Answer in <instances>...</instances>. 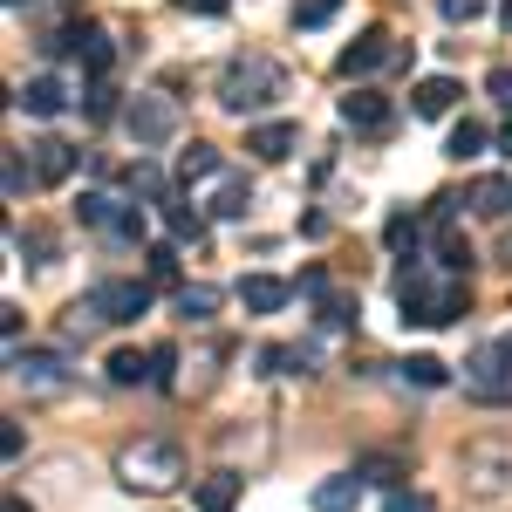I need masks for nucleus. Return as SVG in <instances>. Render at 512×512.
Returning <instances> with one entry per match:
<instances>
[{"label": "nucleus", "mask_w": 512, "mask_h": 512, "mask_svg": "<svg viewBox=\"0 0 512 512\" xmlns=\"http://www.w3.org/2000/svg\"><path fill=\"white\" fill-rule=\"evenodd\" d=\"M76 171V144H62V137H41L35 144V178L41 185H62Z\"/></svg>", "instance_id": "obj_15"}, {"label": "nucleus", "mask_w": 512, "mask_h": 512, "mask_svg": "<svg viewBox=\"0 0 512 512\" xmlns=\"http://www.w3.org/2000/svg\"><path fill=\"white\" fill-rule=\"evenodd\" d=\"M144 267H151V280H178V246H171V239L151 246V253H144Z\"/></svg>", "instance_id": "obj_30"}, {"label": "nucleus", "mask_w": 512, "mask_h": 512, "mask_svg": "<svg viewBox=\"0 0 512 512\" xmlns=\"http://www.w3.org/2000/svg\"><path fill=\"white\" fill-rule=\"evenodd\" d=\"M185 14H205V21H219V14H233V0H178Z\"/></svg>", "instance_id": "obj_39"}, {"label": "nucleus", "mask_w": 512, "mask_h": 512, "mask_svg": "<svg viewBox=\"0 0 512 512\" xmlns=\"http://www.w3.org/2000/svg\"><path fill=\"white\" fill-rule=\"evenodd\" d=\"M342 123L376 137V130H390V123H396V103H390V96H376V89H349V96H342Z\"/></svg>", "instance_id": "obj_9"}, {"label": "nucleus", "mask_w": 512, "mask_h": 512, "mask_svg": "<svg viewBox=\"0 0 512 512\" xmlns=\"http://www.w3.org/2000/svg\"><path fill=\"white\" fill-rule=\"evenodd\" d=\"M465 485L472 492H512V444L506 437H472L465 444Z\"/></svg>", "instance_id": "obj_4"}, {"label": "nucleus", "mask_w": 512, "mask_h": 512, "mask_svg": "<svg viewBox=\"0 0 512 512\" xmlns=\"http://www.w3.org/2000/svg\"><path fill=\"white\" fill-rule=\"evenodd\" d=\"M239 301H246V315H280L287 301H294V287L274 274H246L239 280Z\"/></svg>", "instance_id": "obj_12"}, {"label": "nucleus", "mask_w": 512, "mask_h": 512, "mask_svg": "<svg viewBox=\"0 0 512 512\" xmlns=\"http://www.w3.org/2000/svg\"><path fill=\"white\" fill-rule=\"evenodd\" d=\"M0 335H7V349H21V308H14V301L0 308Z\"/></svg>", "instance_id": "obj_40"}, {"label": "nucleus", "mask_w": 512, "mask_h": 512, "mask_svg": "<svg viewBox=\"0 0 512 512\" xmlns=\"http://www.w3.org/2000/svg\"><path fill=\"white\" fill-rule=\"evenodd\" d=\"M0 512H35V506H28V499H7V506H0Z\"/></svg>", "instance_id": "obj_43"}, {"label": "nucleus", "mask_w": 512, "mask_h": 512, "mask_svg": "<svg viewBox=\"0 0 512 512\" xmlns=\"http://www.w3.org/2000/svg\"><path fill=\"white\" fill-rule=\"evenodd\" d=\"M444 7V21H478L485 14V0H437Z\"/></svg>", "instance_id": "obj_38"}, {"label": "nucleus", "mask_w": 512, "mask_h": 512, "mask_svg": "<svg viewBox=\"0 0 512 512\" xmlns=\"http://www.w3.org/2000/svg\"><path fill=\"white\" fill-rule=\"evenodd\" d=\"M499 151H506V158H512V123H506V130H499Z\"/></svg>", "instance_id": "obj_42"}, {"label": "nucleus", "mask_w": 512, "mask_h": 512, "mask_svg": "<svg viewBox=\"0 0 512 512\" xmlns=\"http://www.w3.org/2000/svg\"><path fill=\"white\" fill-rule=\"evenodd\" d=\"M239 492H246V478H239V472L198 478V512H233V506H239Z\"/></svg>", "instance_id": "obj_16"}, {"label": "nucleus", "mask_w": 512, "mask_h": 512, "mask_svg": "<svg viewBox=\"0 0 512 512\" xmlns=\"http://www.w3.org/2000/svg\"><path fill=\"white\" fill-rule=\"evenodd\" d=\"M89 308H96L103 321L151 315V280H96V287H89Z\"/></svg>", "instance_id": "obj_6"}, {"label": "nucleus", "mask_w": 512, "mask_h": 512, "mask_svg": "<svg viewBox=\"0 0 512 512\" xmlns=\"http://www.w3.org/2000/svg\"><path fill=\"white\" fill-rule=\"evenodd\" d=\"M28 178H35V171L21 164V151H7V198H21V192H28Z\"/></svg>", "instance_id": "obj_35"}, {"label": "nucleus", "mask_w": 512, "mask_h": 512, "mask_svg": "<svg viewBox=\"0 0 512 512\" xmlns=\"http://www.w3.org/2000/svg\"><path fill=\"white\" fill-rule=\"evenodd\" d=\"M14 103H21V110H28V117H62V110H69V82L62 76H28L21 82V89H14Z\"/></svg>", "instance_id": "obj_10"}, {"label": "nucleus", "mask_w": 512, "mask_h": 512, "mask_svg": "<svg viewBox=\"0 0 512 512\" xmlns=\"http://www.w3.org/2000/svg\"><path fill=\"white\" fill-rule=\"evenodd\" d=\"M383 512H437V499H424V492H390Z\"/></svg>", "instance_id": "obj_36"}, {"label": "nucleus", "mask_w": 512, "mask_h": 512, "mask_svg": "<svg viewBox=\"0 0 512 512\" xmlns=\"http://www.w3.org/2000/svg\"><path fill=\"white\" fill-rule=\"evenodd\" d=\"M499 260H506V267H512V233H506V246H499Z\"/></svg>", "instance_id": "obj_44"}, {"label": "nucleus", "mask_w": 512, "mask_h": 512, "mask_svg": "<svg viewBox=\"0 0 512 512\" xmlns=\"http://www.w3.org/2000/svg\"><path fill=\"white\" fill-rule=\"evenodd\" d=\"M171 369H178V349H171V342H164V349H151V376H158V390H171V383H178Z\"/></svg>", "instance_id": "obj_32"}, {"label": "nucleus", "mask_w": 512, "mask_h": 512, "mask_svg": "<svg viewBox=\"0 0 512 512\" xmlns=\"http://www.w3.org/2000/svg\"><path fill=\"white\" fill-rule=\"evenodd\" d=\"M362 506V478L342 472V478H321L315 485V512H355Z\"/></svg>", "instance_id": "obj_17"}, {"label": "nucleus", "mask_w": 512, "mask_h": 512, "mask_svg": "<svg viewBox=\"0 0 512 512\" xmlns=\"http://www.w3.org/2000/svg\"><path fill=\"white\" fill-rule=\"evenodd\" d=\"M164 226H171V239H205V212H198L192 198H164Z\"/></svg>", "instance_id": "obj_21"}, {"label": "nucleus", "mask_w": 512, "mask_h": 512, "mask_svg": "<svg viewBox=\"0 0 512 512\" xmlns=\"http://www.w3.org/2000/svg\"><path fill=\"white\" fill-rule=\"evenodd\" d=\"M506 355H512V335H506Z\"/></svg>", "instance_id": "obj_47"}, {"label": "nucleus", "mask_w": 512, "mask_h": 512, "mask_svg": "<svg viewBox=\"0 0 512 512\" xmlns=\"http://www.w3.org/2000/svg\"><path fill=\"white\" fill-rule=\"evenodd\" d=\"M444 151H451V158H478V151H485V123H451V137H444Z\"/></svg>", "instance_id": "obj_27"}, {"label": "nucleus", "mask_w": 512, "mask_h": 512, "mask_svg": "<svg viewBox=\"0 0 512 512\" xmlns=\"http://www.w3.org/2000/svg\"><path fill=\"white\" fill-rule=\"evenodd\" d=\"M130 192H144V198H164V178L151 171V164H130Z\"/></svg>", "instance_id": "obj_33"}, {"label": "nucleus", "mask_w": 512, "mask_h": 512, "mask_svg": "<svg viewBox=\"0 0 512 512\" xmlns=\"http://www.w3.org/2000/svg\"><path fill=\"white\" fill-rule=\"evenodd\" d=\"M396 308L417 328H444V321H458L472 308V280L451 274V267H403L396 274Z\"/></svg>", "instance_id": "obj_1"}, {"label": "nucleus", "mask_w": 512, "mask_h": 512, "mask_svg": "<svg viewBox=\"0 0 512 512\" xmlns=\"http://www.w3.org/2000/svg\"><path fill=\"white\" fill-rule=\"evenodd\" d=\"M82 226H96V233H110V226H117L123 219V198H110V192H82Z\"/></svg>", "instance_id": "obj_24"}, {"label": "nucleus", "mask_w": 512, "mask_h": 512, "mask_svg": "<svg viewBox=\"0 0 512 512\" xmlns=\"http://www.w3.org/2000/svg\"><path fill=\"white\" fill-rule=\"evenodd\" d=\"M274 96H287V69H280L274 55H233L226 69H219V103L246 117V110H267Z\"/></svg>", "instance_id": "obj_3"}, {"label": "nucleus", "mask_w": 512, "mask_h": 512, "mask_svg": "<svg viewBox=\"0 0 512 512\" xmlns=\"http://www.w3.org/2000/svg\"><path fill=\"white\" fill-rule=\"evenodd\" d=\"M178 178H185V185H198V178H219V151H212V144H192V151L178 158Z\"/></svg>", "instance_id": "obj_26"}, {"label": "nucleus", "mask_w": 512, "mask_h": 512, "mask_svg": "<svg viewBox=\"0 0 512 512\" xmlns=\"http://www.w3.org/2000/svg\"><path fill=\"white\" fill-rule=\"evenodd\" d=\"M110 239H144V212H137V205H123V219L110 226Z\"/></svg>", "instance_id": "obj_37"}, {"label": "nucleus", "mask_w": 512, "mask_h": 512, "mask_svg": "<svg viewBox=\"0 0 512 512\" xmlns=\"http://www.w3.org/2000/svg\"><path fill=\"white\" fill-rule=\"evenodd\" d=\"M355 478H376V485H396V478H403V458H362V465H355Z\"/></svg>", "instance_id": "obj_31"}, {"label": "nucleus", "mask_w": 512, "mask_h": 512, "mask_svg": "<svg viewBox=\"0 0 512 512\" xmlns=\"http://www.w3.org/2000/svg\"><path fill=\"white\" fill-rule=\"evenodd\" d=\"M335 14H342V0H301L294 7V28H328Z\"/></svg>", "instance_id": "obj_29"}, {"label": "nucleus", "mask_w": 512, "mask_h": 512, "mask_svg": "<svg viewBox=\"0 0 512 512\" xmlns=\"http://www.w3.org/2000/svg\"><path fill=\"white\" fill-rule=\"evenodd\" d=\"M123 130L137 137V151H158L178 137V103H164V96H137L130 110H123Z\"/></svg>", "instance_id": "obj_5"}, {"label": "nucleus", "mask_w": 512, "mask_h": 512, "mask_svg": "<svg viewBox=\"0 0 512 512\" xmlns=\"http://www.w3.org/2000/svg\"><path fill=\"white\" fill-rule=\"evenodd\" d=\"M315 315H321V328H355L362 301H355V294H342V287H328V294L315 301Z\"/></svg>", "instance_id": "obj_23"}, {"label": "nucleus", "mask_w": 512, "mask_h": 512, "mask_svg": "<svg viewBox=\"0 0 512 512\" xmlns=\"http://www.w3.org/2000/svg\"><path fill=\"white\" fill-rule=\"evenodd\" d=\"M506 28H512V0H506Z\"/></svg>", "instance_id": "obj_45"}, {"label": "nucleus", "mask_w": 512, "mask_h": 512, "mask_svg": "<svg viewBox=\"0 0 512 512\" xmlns=\"http://www.w3.org/2000/svg\"><path fill=\"white\" fill-rule=\"evenodd\" d=\"M465 205H472L478 219H506V212H512V178H499V171H485V178H472V192H465Z\"/></svg>", "instance_id": "obj_14"}, {"label": "nucleus", "mask_w": 512, "mask_h": 512, "mask_svg": "<svg viewBox=\"0 0 512 512\" xmlns=\"http://www.w3.org/2000/svg\"><path fill=\"white\" fill-rule=\"evenodd\" d=\"M7 7H28V0H7Z\"/></svg>", "instance_id": "obj_46"}, {"label": "nucleus", "mask_w": 512, "mask_h": 512, "mask_svg": "<svg viewBox=\"0 0 512 512\" xmlns=\"http://www.w3.org/2000/svg\"><path fill=\"white\" fill-rule=\"evenodd\" d=\"M424 226H431V219H417V212H390V219H383V246H390V253H417V246H424Z\"/></svg>", "instance_id": "obj_20"}, {"label": "nucleus", "mask_w": 512, "mask_h": 512, "mask_svg": "<svg viewBox=\"0 0 512 512\" xmlns=\"http://www.w3.org/2000/svg\"><path fill=\"white\" fill-rule=\"evenodd\" d=\"M403 383H417V390H444L451 369H444L437 355H410V362H403Z\"/></svg>", "instance_id": "obj_25"}, {"label": "nucleus", "mask_w": 512, "mask_h": 512, "mask_svg": "<svg viewBox=\"0 0 512 512\" xmlns=\"http://www.w3.org/2000/svg\"><path fill=\"white\" fill-rule=\"evenodd\" d=\"M485 89H492V96L512 110V69H492V76H485Z\"/></svg>", "instance_id": "obj_41"}, {"label": "nucleus", "mask_w": 512, "mask_h": 512, "mask_svg": "<svg viewBox=\"0 0 512 512\" xmlns=\"http://www.w3.org/2000/svg\"><path fill=\"white\" fill-rule=\"evenodd\" d=\"M458 96H465V89H458L451 76H424L417 89H410V117H451Z\"/></svg>", "instance_id": "obj_13"}, {"label": "nucleus", "mask_w": 512, "mask_h": 512, "mask_svg": "<svg viewBox=\"0 0 512 512\" xmlns=\"http://www.w3.org/2000/svg\"><path fill=\"white\" fill-rule=\"evenodd\" d=\"M294 144H301V130H294V123H253V130H246V151H253L260 164L294 158Z\"/></svg>", "instance_id": "obj_11"}, {"label": "nucleus", "mask_w": 512, "mask_h": 512, "mask_svg": "<svg viewBox=\"0 0 512 512\" xmlns=\"http://www.w3.org/2000/svg\"><path fill=\"white\" fill-rule=\"evenodd\" d=\"M117 478L130 492H171V485H185V444L178 437H130L117 451Z\"/></svg>", "instance_id": "obj_2"}, {"label": "nucleus", "mask_w": 512, "mask_h": 512, "mask_svg": "<svg viewBox=\"0 0 512 512\" xmlns=\"http://www.w3.org/2000/svg\"><path fill=\"white\" fill-rule=\"evenodd\" d=\"M383 62H403V48L390 41V28H362V35L342 48V62H335V69H342L349 82H362V76H376Z\"/></svg>", "instance_id": "obj_8"}, {"label": "nucleus", "mask_w": 512, "mask_h": 512, "mask_svg": "<svg viewBox=\"0 0 512 512\" xmlns=\"http://www.w3.org/2000/svg\"><path fill=\"white\" fill-rule=\"evenodd\" d=\"M246 205H253V185L246 178H219V192H212V219H246Z\"/></svg>", "instance_id": "obj_22"}, {"label": "nucleus", "mask_w": 512, "mask_h": 512, "mask_svg": "<svg viewBox=\"0 0 512 512\" xmlns=\"http://www.w3.org/2000/svg\"><path fill=\"white\" fill-rule=\"evenodd\" d=\"M7 369H14V376H28V383H55V376H62V355L55 349H7Z\"/></svg>", "instance_id": "obj_19"}, {"label": "nucleus", "mask_w": 512, "mask_h": 512, "mask_svg": "<svg viewBox=\"0 0 512 512\" xmlns=\"http://www.w3.org/2000/svg\"><path fill=\"white\" fill-rule=\"evenodd\" d=\"M212 308H219V294H212V287H178V315L212 321Z\"/></svg>", "instance_id": "obj_28"}, {"label": "nucleus", "mask_w": 512, "mask_h": 512, "mask_svg": "<svg viewBox=\"0 0 512 512\" xmlns=\"http://www.w3.org/2000/svg\"><path fill=\"white\" fill-rule=\"evenodd\" d=\"M82 110H89V117L103 123V117H110V110H117V89H110V82H96V89H89V103H82Z\"/></svg>", "instance_id": "obj_34"}, {"label": "nucleus", "mask_w": 512, "mask_h": 512, "mask_svg": "<svg viewBox=\"0 0 512 512\" xmlns=\"http://www.w3.org/2000/svg\"><path fill=\"white\" fill-rule=\"evenodd\" d=\"M103 376H110L117 390H137V383H158V376H151V355H137V349H117L110 362H103Z\"/></svg>", "instance_id": "obj_18"}, {"label": "nucleus", "mask_w": 512, "mask_h": 512, "mask_svg": "<svg viewBox=\"0 0 512 512\" xmlns=\"http://www.w3.org/2000/svg\"><path fill=\"white\" fill-rule=\"evenodd\" d=\"M465 383H472L478 396H492V403H512V355H506V342H485V349H472V362H465Z\"/></svg>", "instance_id": "obj_7"}]
</instances>
